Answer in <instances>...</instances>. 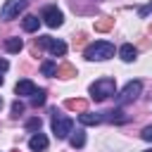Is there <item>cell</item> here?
<instances>
[{
    "label": "cell",
    "mask_w": 152,
    "mask_h": 152,
    "mask_svg": "<svg viewBox=\"0 0 152 152\" xmlns=\"http://www.w3.org/2000/svg\"><path fill=\"white\" fill-rule=\"evenodd\" d=\"M0 86H2V76H0Z\"/></svg>",
    "instance_id": "484cf974"
},
{
    "label": "cell",
    "mask_w": 152,
    "mask_h": 152,
    "mask_svg": "<svg viewBox=\"0 0 152 152\" xmlns=\"http://www.w3.org/2000/svg\"><path fill=\"white\" fill-rule=\"evenodd\" d=\"M64 104H66V109H71V112H86V109H88V102L81 100V97H71V100H66Z\"/></svg>",
    "instance_id": "7c38bea8"
},
{
    "label": "cell",
    "mask_w": 152,
    "mask_h": 152,
    "mask_svg": "<svg viewBox=\"0 0 152 152\" xmlns=\"http://www.w3.org/2000/svg\"><path fill=\"white\" fill-rule=\"evenodd\" d=\"M78 121H81L83 126H95V124L102 121V116H100V114H93V112H81Z\"/></svg>",
    "instance_id": "4fadbf2b"
},
{
    "label": "cell",
    "mask_w": 152,
    "mask_h": 152,
    "mask_svg": "<svg viewBox=\"0 0 152 152\" xmlns=\"http://www.w3.org/2000/svg\"><path fill=\"white\" fill-rule=\"evenodd\" d=\"M38 88H36V83L33 81H28V78H24V81H19L17 86H14V93L17 95H33Z\"/></svg>",
    "instance_id": "ba28073f"
},
{
    "label": "cell",
    "mask_w": 152,
    "mask_h": 152,
    "mask_svg": "<svg viewBox=\"0 0 152 152\" xmlns=\"http://www.w3.org/2000/svg\"><path fill=\"white\" fill-rule=\"evenodd\" d=\"M0 107H2V97H0Z\"/></svg>",
    "instance_id": "4316f807"
},
{
    "label": "cell",
    "mask_w": 152,
    "mask_h": 152,
    "mask_svg": "<svg viewBox=\"0 0 152 152\" xmlns=\"http://www.w3.org/2000/svg\"><path fill=\"white\" fill-rule=\"evenodd\" d=\"M119 57H121L124 62H133V59L138 57V50H135L131 43H126V45H121V48H119Z\"/></svg>",
    "instance_id": "8fae6325"
},
{
    "label": "cell",
    "mask_w": 152,
    "mask_h": 152,
    "mask_svg": "<svg viewBox=\"0 0 152 152\" xmlns=\"http://www.w3.org/2000/svg\"><path fill=\"white\" fill-rule=\"evenodd\" d=\"M19 114H24V102H19V100H14V102H12V116L17 119Z\"/></svg>",
    "instance_id": "44dd1931"
},
{
    "label": "cell",
    "mask_w": 152,
    "mask_h": 152,
    "mask_svg": "<svg viewBox=\"0 0 152 152\" xmlns=\"http://www.w3.org/2000/svg\"><path fill=\"white\" fill-rule=\"evenodd\" d=\"M21 26H24V31H26V33H33V31H38L40 19H38L36 14H26V17L21 19Z\"/></svg>",
    "instance_id": "30bf717a"
},
{
    "label": "cell",
    "mask_w": 152,
    "mask_h": 152,
    "mask_svg": "<svg viewBox=\"0 0 152 152\" xmlns=\"http://www.w3.org/2000/svg\"><path fill=\"white\" fill-rule=\"evenodd\" d=\"M69 142H71V147H83L86 145V133L83 131H71V135H69Z\"/></svg>",
    "instance_id": "9a60e30c"
},
{
    "label": "cell",
    "mask_w": 152,
    "mask_h": 152,
    "mask_svg": "<svg viewBox=\"0 0 152 152\" xmlns=\"http://www.w3.org/2000/svg\"><path fill=\"white\" fill-rule=\"evenodd\" d=\"M107 114H109L107 119H109V121H114V124H126V121H128V116L124 114V109H121V107H119V109H112V112H107Z\"/></svg>",
    "instance_id": "5bb4252c"
},
{
    "label": "cell",
    "mask_w": 152,
    "mask_h": 152,
    "mask_svg": "<svg viewBox=\"0 0 152 152\" xmlns=\"http://www.w3.org/2000/svg\"><path fill=\"white\" fill-rule=\"evenodd\" d=\"M114 26V19H109V17H102L100 21H95V31H109Z\"/></svg>",
    "instance_id": "ac0fdd59"
},
{
    "label": "cell",
    "mask_w": 152,
    "mask_h": 152,
    "mask_svg": "<svg viewBox=\"0 0 152 152\" xmlns=\"http://www.w3.org/2000/svg\"><path fill=\"white\" fill-rule=\"evenodd\" d=\"M21 48H24L21 38H7V40H5V50H7V52H19Z\"/></svg>",
    "instance_id": "2e32d148"
},
{
    "label": "cell",
    "mask_w": 152,
    "mask_h": 152,
    "mask_svg": "<svg viewBox=\"0 0 152 152\" xmlns=\"http://www.w3.org/2000/svg\"><path fill=\"white\" fill-rule=\"evenodd\" d=\"M150 12H152V2H150V5H145V7H140V10H138V14H140V17H147V14H150Z\"/></svg>",
    "instance_id": "cb8c5ba5"
},
{
    "label": "cell",
    "mask_w": 152,
    "mask_h": 152,
    "mask_svg": "<svg viewBox=\"0 0 152 152\" xmlns=\"http://www.w3.org/2000/svg\"><path fill=\"white\" fill-rule=\"evenodd\" d=\"M142 93V83L140 81H131V83H126V88L121 90V95L116 97V102H119V107H124V104H128V102H133V100H138V95Z\"/></svg>",
    "instance_id": "277c9868"
},
{
    "label": "cell",
    "mask_w": 152,
    "mask_h": 152,
    "mask_svg": "<svg viewBox=\"0 0 152 152\" xmlns=\"http://www.w3.org/2000/svg\"><path fill=\"white\" fill-rule=\"evenodd\" d=\"M31 104H33V107L45 104V90H36V93L31 95Z\"/></svg>",
    "instance_id": "ffe728a7"
},
{
    "label": "cell",
    "mask_w": 152,
    "mask_h": 152,
    "mask_svg": "<svg viewBox=\"0 0 152 152\" xmlns=\"http://www.w3.org/2000/svg\"><path fill=\"white\" fill-rule=\"evenodd\" d=\"M26 128H28V131H40V119H38V116H36V119H28Z\"/></svg>",
    "instance_id": "7402d4cb"
},
{
    "label": "cell",
    "mask_w": 152,
    "mask_h": 152,
    "mask_svg": "<svg viewBox=\"0 0 152 152\" xmlns=\"http://www.w3.org/2000/svg\"><path fill=\"white\" fill-rule=\"evenodd\" d=\"M83 57H86V59H90V62L109 59V57H114V45H112L109 40H95V43H90V45L86 48Z\"/></svg>",
    "instance_id": "6da1fadb"
},
{
    "label": "cell",
    "mask_w": 152,
    "mask_h": 152,
    "mask_svg": "<svg viewBox=\"0 0 152 152\" xmlns=\"http://www.w3.org/2000/svg\"><path fill=\"white\" fill-rule=\"evenodd\" d=\"M26 5H28V0H5V5H2V10H0V17H2L5 21H10V19L19 17V12L26 10Z\"/></svg>",
    "instance_id": "5b68a950"
},
{
    "label": "cell",
    "mask_w": 152,
    "mask_h": 152,
    "mask_svg": "<svg viewBox=\"0 0 152 152\" xmlns=\"http://www.w3.org/2000/svg\"><path fill=\"white\" fill-rule=\"evenodd\" d=\"M7 69H10V62L0 57V74H2V71H7Z\"/></svg>",
    "instance_id": "d4e9b609"
},
{
    "label": "cell",
    "mask_w": 152,
    "mask_h": 152,
    "mask_svg": "<svg viewBox=\"0 0 152 152\" xmlns=\"http://www.w3.org/2000/svg\"><path fill=\"white\" fill-rule=\"evenodd\" d=\"M36 43H38V48H48V50H50L52 55H57V57L66 55V43H62V40H57V38L38 36V38H36Z\"/></svg>",
    "instance_id": "8992f818"
},
{
    "label": "cell",
    "mask_w": 152,
    "mask_h": 152,
    "mask_svg": "<svg viewBox=\"0 0 152 152\" xmlns=\"http://www.w3.org/2000/svg\"><path fill=\"white\" fill-rule=\"evenodd\" d=\"M28 147H31L33 152H43V150L48 147V138H45L43 133H33L31 140H28Z\"/></svg>",
    "instance_id": "9c48e42d"
},
{
    "label": "cell",
    "mask_w": 152,
    "mask_h": 152,
    "mask_svg": "<svg viewBox=\"0 0 152 152\" xmlns=\"http://www.w3.org/2000/svg\"><path fill=\"white\" fill-rule=\"evenodd\" d=\"M40 19H43V21H45L50 28H57V26H62V21H64V14H62V10H57L55 5H48V7L43 10Z\"/></svg>",
    "instance_id": "52a82bcc"
},
{
    "label": "cell",
    "mask_w": 152,
    "mask_h": 152,
    "mask_svg": "<svg viewBox=\"0 0 152 152\" xmlns=\"http://www.w3.org/2000/svg\"><path fill=\"white\" fill-rule=\"evenodd\" d=\"M145 152H152V150H145Z\"/></svg>",
    "instance_id": "83f0119b"
},
{
    "label": "cell",
    "mask_w": 152,
    "mask_h": 152,
    "mask_svg": "<svg viewBox=\"0 0 152 152\" xmlns=\"http://www.w3.org/2000/svg\"><path fill=\"white\" fill-rule=\"evenodd\" d=\"M140 135H142V140H147V142H152V126H145Z\"/></svg>",
    "instance_id": "603a6c76"
},
{
    "label": "cell",
    "mask_w": 152,
    "mask_h": 152,
    "mask_svg": "<svg viewBox=\"0 0 152 152\" xmlns=\"http://www.w3.org/2000/svg\"><path fill=\"white\" fill-rule=\"evenodd\" d=\"M55 76H62V78H71V76H76V69L71 66V64H62V66H57V74Z\"/></svg>",
    "instance_id": "e0dca14e"
},
{
    "label": "cell",
    "mask_w": 152,
    "mask_h": 152,
    "mask_svg": "<svg viewBox=\"0 0 152 152\" xmlns=\"http://www.w3.org/2000/svg\"><path fill=\"white\" fill-rule=\"evenodd\" d=\"M40 71H43V76H55V74H57V64H55L52 59H48V62H43Z\"/></svg>",
    "instance_id": "d6986e66"
},
{
    "label": "cell",
    "mask_w": 152,
    "mask_h": 152,
    "mask_svg": "<svg viewBox=\"0 0 152 152\" xmlns=\"http://www.w3.org/2000/svg\"><path fill=\"white\" fill-rule=\"evenodd\" d=\"M71 131H74V121H71L69 116H62V114L55 112V116H52V133H55V138H57V140L69 138Z\"/></svg>",
    "instance_id": "3957f363"
},
{
    "label": "cell",
    "mask_w": 152,
    "mask_h": 152,
    "mask_svg": "<svg viewBox=\"0 0 152 152\" xmlns=\"http://www.w3.org/2000/svg\"><path fill=\"white\" fill-rule=\"evenodd\" d=\"M114 90H116L114 78H97L95 83H90V97H93L95 102L107 100L109 95H114Z\"/></svg>",
    "instance_id": "7a4b0ae2"
}]
</instances>
